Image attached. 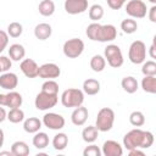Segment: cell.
Segmentation results:
<instances>
[{"label":"cell","mask_w":156,"mask_h":156,"mask_svg":"<svg viewBox=\"0 0 156 156\" xmlns=\"http://www.w3.org/2000/svg\"><path fill=\"white\" fill-rule=\"evenodd\" d=\"M121 85L123 88L124 91H127L128 94H133L138 90L139 88V83L136 80V78L132 77V76H128V77H124L121 82Z\"/></svg>","instance_id":"cell-22"},{"label":"cell","mask_w":156,"mask_h":156,"mask_svg":"<svg viewBox=\"0 0 156 156\" xmlns=\"http://www.w3.org/2000/svg\"><path fill=\"white\" fill-rule=\"evenodd\" d=\"M88 116H89V112H88V108L84 107V106H78V107H74L72 115H71V121L74 126H83L87 119H88Z\"/></svg>","instance_id":"cell-17"},{"label":"cell","mask_w":156,"mask_h":156,"mask_svg":"<svg viewBox=\"0 0 156 156\" xmlns=\"http://www.w3.org/2000/svg\"><path fill=\"white\" fill-rule=\"evenodd\" d=\"M11 152L13 156H27L29 155V146L22 140H17L11 145Z\"/></svg>","instance_id":"cell-23"},{"label":"cell","mask_w":156,"mask_h":156,"mask_svg":"<svg viewBox=\"0 0 156 156\" xmlns=\"http://www.w3.org/2000/svg\"><path fill=\"white\" fill-rule=\"evenodd\" d=\"M85 34L90 40L107 43L116 39L117 29L113 24H100L98 22H93L87 27Z\"/></svg>","instance_id":"cell-2"},{"label":"cell","mask_w":156,"mask_h":156,"mask_svg":"<svg viewBox=\"0 0 156 156\" xmlns=\"http://www.w3.org/2000/svg\"><path fill=\"white\" fill-rule=\"evenodd\" d=\"M141 73L144 76H156V62L154 60L144 61L141 66Z\"/></svg>","instance_id":"cell-35"},{"label":"cell","mask_w":156,"mask_h":156,"mask_svg":"<svg viewBox=\"0 0 156 156\" xmlns=\"http://www.w3.org/2000/svg\"><path fill=\"white\" fill-rule=\"evenodd\" d=\"M51 33H52V28L49 23H39L35 26L34 28V35L37 39L39 40H46L51 37Z\"/></svg>","instance_id":"cell-18"},{"label":"cell","mask_w":156,"mask_h":156,"mask_svg":"<svg viewBox=\"0 0 156 156\" xmlns=\"http://www.w3.org/2000/svg\"><path fill=\"white\" fill-rule=\"evenodd\" d=\"M38 10L41 16L49 17L55 12V2L52 0H41L38 6Z\"/></svg>","instance_id":"cell-27"},{"label":"cell","mask_w":156,"mask_h":156,"mask_svg":"<svg viewBox=\"0 0 156 156\" xmlns=\"http://www.w3.org/2000/svg\"><path fill=\"white\" fill-rule=\"evenodd\" d=\"M41 123L49 128V129H52V130H60L65 127V118L58 115V113H55V112H49V113H45L43 116V121Z\"/></svg>","instance_id":"cell-10"},{"label":"cell","mask_w":156,"mask_h":156,"mask_svg":"<svg viewBox=\"0 0 156 156\" xmlns=\"http://www.w3.org/2000/svg\"><path fill=\"white\" fill-rule=\"evenodd\" d=\"M121 29L126 34H133L138 29V23L133 18H126V20H123L121 22Z\"/></svg>","instance_id":"cell-31"},{"label":"cell","mask_w":156,"mask_h":156,"mask_svg":"<svg viewBox=\"0 0 156 156\" xmlns=\"http://www.w3.org/2000/svg\"><path fill=\"white\" fill-rule=\"evenodd\" d=\"M128 57L129 61L134 65H140L145 61L146 58V45L141 40H134L128 51Z\"/></svg>","instance_id":"cell-6"},{"label":"cell","mask_w":156,"mask_h":156,"mask_svg":"<svg viewBox=\"0 0 156 156\" xmlns=\"http://www.w3.org/2000/svg\"><path fill=\"white\" fill-rule=\"evenodd\" d=\"M40 128H41V121L37 117H29V118L24 119V122H23V129L27 133L34 134V133L39 132Z\"/></svg>","instance_id":"cell-21"},{"label":"cell","mask_w":156,"mask_h":156,"mask_svg":"<svg viewBox=\"0 0 156 156\" xmlns=\"http://www.w3.org/2000/svg\"><path fill=\"white\" fill-rule=\"evenodd\" d=\"M57 101H58L57 94H49V93H45V91H40L35 96L34 105L38 110L46 111V110H50V108L55 107Z\"/></svg>","instance_id":"cell-8"},{"label":"cell","mask_w":156,"mask_h":156,"mask_svg":"<svg viewBox=\"0 0 156 156\" xmlns=\"http://www.w3.org/2000/svg\"><path fill=\"white\" fill-rule=\"evenodd\" d=\"M18 84V77L12 72H4L0 74V88L6 90H13Z\"/></svg>","instance_id":"cell-16"},{"label":"cell","mask_w":156,"mask_h":156,"mask_svg":"<svg viewBox=\"0 0 156 156\" xmlns=\"http://www.w3.org/2000/svg\"><path fill=\"white\" fill-rule=\"evenodd\" d=\"M101 154H104L105 156H122L123 147L121 146L119 143L115 140H106L102 145Z\"/></svg>","instance_id":"cell-15"},{"label":"cell","mask_w":156,"mask_h":156,"mask_svg":"<svg viewBox=\"0 0 156 156\" xmlns=\"http://www.w3.org/2000/svg\"><path fill=\"white\" fill-rule=\"evenodd\" d=\"M32 143H33V145H34L37 149H39V150L45 149V147L49 145V136H48V134L44 133V132H37V133H34V136H33Z\"/></svg>","instance_id":"cell-25"},{"label":"cell","mask_w":156,"mask_h":156,"mask_svg":"<svg viewBox=\"0 0 156 156\" xmlns=\"http://www.w3.org/2000/svg\"><path fill=\"white\" fill-rule=\"evenodd\" d=\"M104 17V7L99 4H94L89 9V18L94 22H98Z\"/></svg>","instance_id":"cell-32"},{"label":"cell","mask_w":156,"mask_h":156,"mask_svg":"<svg viewBox=\"0 0 156 156\" xmlns=\"http://www.w3.org/2000/svg\"><path fill=\"white\" fill-rule=\"evenodd\" d=\"M6 118L11 123H20V122L24 121V112L20 107H13V108H10Z\"/></svg>","instance_id":"cell-30"},{"label":"cell","mask_w":156,"mask_h":156,"mask_svg":"<svg viewBox=\"0 0 156 156\" xmlns=\"http://www.w3.org/2000/svg\"><path fill=\"white\" fill-rule=\"evenodd\" d=\"M136 155L144 156V151L140 150L139 147H135V149H130V150H129V156H136Z\"/></svg>","instance_id":"cell-43"},{"label":"cell","mask_w":156,"mask_h":156,"mask_svg":"<svg viewBox=\"0 0 156 156\" xmlns=\"http://www.w3.org/2000/svg\"><path fill=\"white\" fill-rule=\"evenodd\" d=\"M115 123V112L110 107H102L96 116L95 127L99 132H108L112 129Z\"/></svg>","instance_id":"cell-3"},{"label":"cell","mask_w":156,"mask_h":156,"mask_svg":"<svg viewBox=\"0 0 156 156\" xmlns=\"http://www.w3.org/2000/svg\"><path fill=\"white\" fill-rule=\"evenodd\" d=\"M100 91V82L94 78H88L83 82V93L87 95H96Z\"/></svg>","instance_id":"cell-19"},{"label":"cell","mask_w":156,"mask_h":156,"mask_svg":"<svg viewBox=\"0 0 156 156\" xmlns=\"http://www.w3.org/2000/svg\"><path fill=\"white\" fill-rule=\"evenodd\" d=\"M129 122L134 127H141L145 123V116L140 111H133L129 115Z\"/></svg>","instance_id":"cell-33"},{"label":"cell","mask_w":156,"mask_h":156,"mask_svg":"<svg viewBox=\"0 0 156 156\" xmlns=\"http://www.w3.org/2000/svg\"><path fill=\"white\" fill-rule=\"evenodd\" d=\"M67 144H68V136L65 133H57L52 139V146L55 150L62 151L66 149Z\"/></svg>","instance_id":"cell-28"},{"label":"cell","mask_w":156,"mask_h":156,"mask_svg":"<svg viewBox=\"0 0 156 156\" xmlns=\"http://www.w3.org/2000/svg\"><path fill=\"white\" fill-rule=\"evenodd\" d=\"M63 7L69 15L83 13L88 10V0H65Z\"/></svg>","instance_id":"cell-12"},{"label":"cell","mask_w":156,"mask_h":156,"mask_svg":"<svg viewBox=\"0 0 156 156\" xmlns=\"http://www.w3.org/2000/svg\"><path fill=\"white\" fill-rule=\"evenodd\" d=\"M0 155H10V156H11V155H12V152H11V151H1V152H0Z\"/></svg>","instance_id":"cell-46"},{"label":"cell","mask_w":156,"mask_h":156,"mask_svg":"<svg viewBox=\"0 0 156 156\" xmlns=\"http://www.w3.org/2000/svg\"><path fill=\"white\" fill-rule=\"evenodd\" d=\"M98 135H99V130H98V128L95 126H88L82 132V138L88 144L94 143L98 139Z\"/></svg>","instance_id":"cell-24"},{"label":"cell","mask_w":156,"mask_h":156,"mask_svg":"<svg viewBox=\"0 0 156 156\" xmlns=\"http://www.w3.org/2000/svg\"><path fill=\"white\" fill-rule=\"evenodd\" d=\"M4 140H5V135H4V130L0 128V147L4 145Z\"/></svg>","instance_id":"cell-45"},{"label":"cell","mask_w":156,"mask_h":156,"mask_svg":"<svg viewBox=\"0 0 156 156\" xmlns=\"http://www.w3.org/2000/svg\"><path fill=\"white\" fill-rule=\"evenodd\" d=\"M9 44V34L4 30H0V52H2Z\"/></svg>","instance_id":"cell-39"},{"label":"cell","mask_w":156,"mask_h":156,"mask_svg":"<svg viewBox=\"0 0 156 156\" xmlns=\"http://www.w3.org/2000/svg\"><path fill=\"white\" fill-rule=\"evenodd\" d=\"M141 88L149 94L156 93V77L155 76H144L141 79Z\"/></svg>","instance_id":"cell-26"},{"label":"cell","mask_w":156,"mask_h":156,"mask_svg":"<svg viewBox=\"0 0 156 156\" xmlns=\"http://www.w3.org/2000/svg\"><path fill=\"white\" fill-rule=\"evenodd\" d=\"M149 55L151 58H156V37H154V43L149 49Z\"/></svg>","instance_id":"cell-42"},{"label":"cell","mask_w":156,"mask_h":156,"mask_svg":"<svg viewBox=\"0 0 156 156\" xmlns=\"http://www.w3.org/2000/svg\"><path fill=\"white\" fill-rule=\"evenodd\" d=\"M149 20L152 22V23H156V6L152 5L150 9H149Z\"/></svg>","instance_id":"cell-41"},{"label":"cell","mask_w":156,"mask_h":156,"mask_svg":"<svg viewBox=\"0 0 156 156\" xmlns=\"http://www.w3.org/2000/svg\"><path fill=\"white\" fill-rule=\"evenodd\" d=\"M6 116H7V112L5 111V108L2 106H0V123H2L6 119Z\"/></svg>","instance_id":"cell-44"},{"label":"cell","mask_w":156,"mask_h":156,"mask_svg":"<svg viewBox=\"0 0 156 156\" xmlns=\"http://www.w3.org/2000/svg\"><path fill=\"white\" fill-rule=\"evenodd\" d=\"M107 1V5L112 9V10H119L123 5H124V2L127 1V0H106Z\"/></svg>","instance_id":"cell-40"},{"label":"cell","mask_w":156,"mask_h":156,"mask_svg":"<svg viewBox=\"0 0 156 156\" xmlns=\"http://www.w3.org/2000/svg\"><path fill=\"white\" fill-rule=\"evenodd\" d=\"M22 32H23V27H22L21 23H18V22H11L7 26V32L6 33L11 38H18V37H21Z\"/></svg>","instance_id":"cell-34"},{"label":"cell","mask_w":156,"mask_h":156,"mask_svg":"<svg viewBox=\"0 0 156 156\" xmlns=\"http://www.w3.org/2000/svg\"><path fill=\"white\" fill-rule=\"evenodd\" d=\"M0 72H1V68H0Z\"/></svg>","instance_id":"cell-48"},{"label":"cell","mask_w":156,"mask_h":156,"mask_svg":"<svg viewBox=\"0 0 156 156\" xmlns=\"http://www.w3.org/2000/svg\"><path fill=\"white\" fill-rule=\"evenodd\" d=\"M83 155H84V156H100V155H101V150H100L96 145L91 144V145L87 146V147L83 150Z\"/></svg>","instance_id":"cell-37"},{"label":"cell","mask_w":156,"mask_h":156,"mask_svg":"<svg viewBox=\"0 0 156 156\" xmlns=\"http://www.w3.org/2000/svg\"><path fill=\"white\" fill-rule=\"evenodd\" d=\"M12 66V60L7 56H0V68L1 72H7Z\"/></svg>","instance_id":"cell-38"},{"label":"cell","mask_w":156,"mask_h":156,"mask_svg":"<svg viewBox=\"0 0 156 156\" xmlns=\"http://www.w3.org/2000/svg\"><path fill=\"white\" fill-rule=\"evenodd\" d=\"M84 102V93L80 89L69 88L61 94V104L65 107H78Z\"/></svg>","instance_id":"cell-4"},{"label":"cell","mask_w":156,"mask_h":156,"mask_svg":"<svg viewBox=\"0 0 156 156\" xmlns=\"http://www.w3.org/2000/svg\"><path fill=\"white\" fill-rule=\"evenodd\" d=\"M106 67V60L101 55H94L90 58V68L94 72H102Z\"/></svg>","instance_id":"cell-29"},{"label":"cell","mask_w":156,"mask_h":156,"mask_svg":"<svg viewBox=\"0 0 156 156\" xmlns=\"http://www.w3.org/2000/svg\"><path fill=\"white\" fill-rule=\"evenodd\" d=\"M146 11V4L143 0H129L126 5V12L132 18H144Z\"/></svg>","instance_id":"cell-9"},{"label":"cell","mask_w":156,"mask_h":156,"mask_svg":"<svg viewBox=\"0 0 156 156\" xmlns=\"http://www.w3.org/2000/svg\"><path fill=\"white\" fill-rule=\"evenodd\" d=\"M23 102L22 95L15 90H10L7 94H0V106H6L10 108L21 107Z\"/></svg>","instance_id":"cell-11"},{"label":"cell","mask_w":156,"mask_h":156,"mask_svg":"<svg viewBox=\"0 0 156 156\" xmlns=\"http://www.w3.org/2000/svg\"><path fill=\"white\" fill-rule=\"evenodd\" d=\"M20 68H21L22 73L27 78H35V77H38V68H39V66L32 58H24V60H22V62L20 65Z\"/></svg>","instance_id":"cell-14"},{"label":"cell","mask_w":156,"mask_h":156,"mask_svg":"<svg viewBox=\"0 0 156 156\" xmlns=\"http://www.w3.org/2000/svg\"><path fill=\"white\" fill-rule=\"evenodd\" d=\"M154 144V134L149 130H141L139 128L129 130L123 136V146L127 150L130 149H149Z\"/></svg>","instance_id":"cell-1"},{"label":"cell","mask_w":156,"mask_h":156,"mask_svg":"<svg viewBox=\"0 0 156 156\" xmlns=\"http://www.w3.org/2000/svg\"><path fill=\"white\" fill-rule=\"evenodd\" d=\"M41 91L49 94H57L58 93V84L54 79H46L41 85Z\"/></svg>","instance_id":"cell-36"},{"label":"cell","mask_w":156,"mask_h":156,"mask_svg":"<svg viewBox=\"0 0 156 156\" xmlns=\"http://www.w3.org/2000/svg\"><path fill=\"white\" fill-rule=\"evenodd\" d=\"M61 69L56 63H44L38 68V76L44 79H54L60 77Z\"/></svg>","instance_id":"cell-13"},{"label":"cell","mask_w":156,"mask_h":156,"mask_svg":"<svg viewBox=\"0 0 156 156\" xmlns=\"http://www.w3.org/2000/svg\"><path fill=\"white\" fill-rule=\"evenodd\" d=\"M149 1H150L152 5H155V4H156V0H149Z\"/></svg>","instance_id":"cell-47"},{"label":"cell","mask_w":156,"mask_h":156,"mask_svg":"<svg viewBox=\"0 0 156 156\" xmlns=\"http://www.w3.org/2000/svg\"><path fill=\"white\" fill-rule=\"evenodd\" d=\"M62 50L65 56H67L68 58H77L84 51V41L79 38L68 39L67 41H65Z\"/></svg>","instance_id":"cell-7"},{"label":"cell","mask_w":156,"mask_h":156,"mask_svg":"<svg viewBox=\"0 0 156 156\" xmlns=\"http://www.w3.org/2000/svg\"><path fill=\"white\" fill-rule=\"evenodd\" d=\"M9 56L12 61H21L26 56V49L21 44H12L9 49Z\"/></svg>","instance_id":"cell-20"},{"label":"cell","mask_w":156,"mask_h":156,"mask_svg":"<svg viewBox=\"0 0 156 156\" xmlns=\"http://www.w3.org/2000/svg\"><path fill=\"white\" fill-rule=\"evenodd\" d=\"M104 57L107 61V63L111 67H113V68L121 67L123 65V62H124V58H123L121 48L118 45H116V44H110V45H107L105 48Z\"/></svg>","instance_id":"cell-5"}]
</instances>
